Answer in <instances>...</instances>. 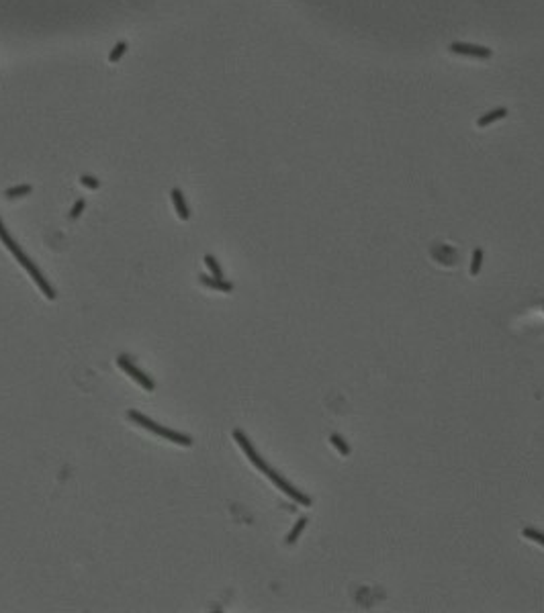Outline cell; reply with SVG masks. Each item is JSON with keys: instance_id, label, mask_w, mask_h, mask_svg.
<instances>
[{"instance_id": "1", "label": "cell", "mask_w": 544, "mask_h": 613, "mask_svg": "<svg viewBox=\"0 0 544 613\" xmlns=\"http://www.w3.org/2000/svg\"><path fill=\"white\" fill-rule=\"evenodd\" d=\"M127 417H129L131 421H135L137 425H141V427L149 429V432H152V434L166 438L168 442H174V444H178V446H191V444H193V440H191L189 436L180 434V432H174V429H168V427H162V425L154 423V421L149 419V417H145V415H141V413H137V411H129V413H127Z\"/></svg>"}, {"instance_id": "2", "label": "cell", "mask_w": 544, "mask_h": 613, "mask_svg": "<svg viewBox=\"0 0 544 613\" xmlns=\"http://www.w3.org/2000/svg\"><path fill=\"white\" fill-rule=\"evenodd\" d=\"M264 474H266V476H268L272 482H275V484H277V486L283 490V493L287 495V497H291V499H293V501H297L299 505H303V507H309V505H311V499H309L307 495L301 493V490H297V488H295V486H293L289 480H285V478H283V476H281L277 470H272L270 466H266Z\"/></svg>"}, {"instance_id": "3", "label": "cell", "mask_w": 544, "mask_h": 613, "mask_svg": "<svg viewBox=\"0 0 544 613\" xmlns=\"http://www.w3.org/2000/svg\"><path fill=\"white\" fill-rule=\"evenodd\" d=\"M117 364H119V368H121V370H123L125 374H129V376H131V378H133L135 382H139V384H141V386H143L145 390H149V392H152V390L156 388L154 380L149 378V376H145V374H143V372L139 370V368H137V366H135V364H133V362H131V360H129L127 356H119V358H117Z\"/></svg>"}, {"instance_id": "4", "label": "cell", "mask_w": 544, "mask_h": 613, "mask_svg": "<svg viewBox=\"0 0 544 613\" xmlns=\"http://www.w3.org/2000/svg\"><path fill=\"white\" fill-rule=\"evenodd\" d=\"M19 262H21V266H23V268H25L29 274H31V278L35 280V284L39 286V290H41V292H43V294H45L49 300H53V298H55V290H53V288H51V284H49V282L43 278V274L39 272V268H37V266H35L31 260H29L25 254L19 258Z\"/></svg>"}, {"instance_id": "5", "label": "cell", "mask_w": 544, "mask_h": 613, "mask_svg": "<svg viewBox=\"0 0 544 613\" xmlns=\"http://www.w3.org/2000/svg\"><path fill=\"white\" fill-rule=\"evenodd\" d=\"M233 440L237 442V446H239L241 450H244V454L248 456V460H250V462H252V464H254V466H256L258 470H262V472H264L268 464H266L264 460H262V456H260V454L256 452V448H254V446H252V442H250V440L246 438V434L241 432V429H235V432H233Z\"/></svg>"}, {"instance_id": "6", "label": "cell", "mask_w": 544, "mask_h": 613, "mask_svg": "<svg viewBox=\"0 0 544 613\" xmlns=\"http://www.w3.org/2000/svg\"><path fill=\"white\" fill-rule=\"evenodd\" d=\"M450 51H452V53H459V55L479 57V59H487V57H491V49H487V47H481V45L463 43V41L452 43V45H450Z\"/></svg>"}, {"instance_id": "7", "label": "cell", "mask_w": 544, "mask_h": 613, "mask_svg": "<svg viewBox=\"0 0 544 613\" xmlns=\"http://www.w3.org/2000/svg\"><path fill=\"white\" fill-rule=\"evenodd\" d=\"M0 241H3V243L7 245V248L11 250V254H13V256L17 258V260H19L21 256H23V250L19 248V243H17V241H15L13 237H11V233L7 231V227L3 225V221H0Z\"/></svg>"}, {"instance_id": "8", "label": "cell", "mask_w": 544, "mask_h": 613, "mask_svg": "<svg viewBox=\"0 0 544 613\" xmlns=\"http://www.w3.org/2000/svg\"><path fill=\"white\" fill-rule=\"evenodd\" d=\"M170 196H172V202H174V207H176V213H178V217L183 219V221H187L189 219V207H187V202H185V196H183V192H180L178 188H174L172 192H170Z\"/></svg>"}, {"instance_id": "9", "label": "cell", "mask_w": 544, "mask_h": 613, "mask_svg": "<svg viewBox=\"0 0 544 613\" xmlns=\"http://www.w3.org/2000/svg\"><path fill=\"white\" fill-rule=\"evenodd\" d=\"M507 115V109L505 107H499V109H493V111H489L487 115H483L479 121H477V125L479 127H489L491 123H495V121H499V119H503Z\"/></svg>"}, {"instance_id": "10", "label": "cell", "mask_w": 544, "mask_h": 613, "mask_svg": "<svg viewBox=\"0 0 544 613\" xmlns=\"http://www.w3.org/2000/svg\"><path fill=\"white\" fill-rule=\"evenodd\" d=\"M201 278V282L205 284V286H209V288H215V290H221V292H229L233 286L229 284V282H225L223 278H211V276H199Z\"/></svg>"}, {"instance_id": "11", "label": "cell", "mask_w": 544, "mask_h": 613, "mask_svg": "<svg viewBox=\"0 0 544 613\" xmlns=\"http://www.w3.org/2000/svg\"><path fill=\"white\" fill-rule=\"evenodd\" d=\"M29 192H31V186H29V184H21V186L9 188V190L5 192V196H7V198H19V196H27Z\"/></svg>"}, {"instance_id": "12", "label": "cell", "mask_w": 544, "mask_h": 613, "mask_svg": "<svg viewBox=\"0 0 544 613\" xmlns=\"http://www.w3.org/2000/svg\"><path fill=\"white\" fill-rule=\"evenodd\" d=\"M305 526H307V519H305V517H301V519L297 521V524H295V528L291 530V534H289L287 542H289V544H295V542H297V538L301 536V532L305 530Z\"/></svg>"}, {"instance_id": "13", "label": "cell", "mask_w": 544, "mask_h": 613, "mask_svg": "<svg viewBox=\"0 0 544 613\" xmlns=\"http://www.w3.org/2000/svg\"><path fill=\"white\" fill-rule=\"evenodd\" d=\"M329 442H331V446H336V448H338V452H340L342 456H348V454H350V448H348V444L344 442V438H342V436H338V434H331V436H329Z\"/></svg>"}, {"instance_id": "14", "label": "cell", "mask_w": 544, "mask_h": 613, "mask_svg": "<svg viewBox=\"0 0 544 613\" xmlns=\"http://www.w3.org/2000/svg\"><path fill=\"white\" fill-rule=\"evenodd\" d=\"M205 264H207V268L211 270V274H213L215 278H223V270H221V266L217 264V260L213 256H205Z\"/></svg>"}, {"instance_id": "15", "label": "cell", "mask_w": 544, "mask_h": 613, "mask_svg": "<svg viewBox=\"0 0 544 613\" xmlns=\"http://www.w3.org/2000/svg\"><path fill=\"white\" fill-rule=\"evenodd\" d=\"M522 536H524V538H528V540H534V542H536V544H540V546H544V534H542V532H538V530L524 528V530H522Z\"/></svg>"}, {"instance_id": "16", "label": "cell", "mask_w": 544, "mask_h": 613, "mask_svg": "<svg viewBox=\"0 0 544 613\" xmlns=\"http://www.w3.org/2000/svg\"><path fill=\"white\" fill-rule=\"evenodd\" d=\"M125 51H127V43H125V41H119V43L113 47V51H111V55H109V61H119L121 57H123Z\"/></svg>"}, {"instance_id": "17", "label": "cell", "mask_w": 544, "mask_h": 613, "mask_svg": "<svg viewBox=\"0 0 544 613\" xmlns=\"http://www.w3.org/2000/svg\"><path fill=\"white\" fill-rule=\"evenodd\" d=\"M481 262H483V252H481V250H475V252H473V262H471V274H473V276L479 274Z\"/></svg>"}, {"instance_id": "18", "label": "cell", "mask_w": 544, "mask_h": 613, "mask_svg": "<svg viewBox=\"0 0 544 613\" xmlns=\"http://www.w3.org/2000/svg\"><path fill=\"white\" fill-rule=\"evenodd\" d=\"M80 182L84 184L86 188H90V190H97L101 186V182L97 178H93V176H80Z\"/></svg>"}, {"instance_id": "19", "label": "cell", "mask_w": 544, "mask_h": 613, "mask_svg": "<svg viewBox=\"0 0 544 613\" xmlns=\"http://www.w3.org/2000/svg\"><path fill=\"white\" fill-rule=\"evenodd\" d=\"M84 211V200L82 198H78L76 202H74V207H72V211H70V217L72 219H78L80 217V213Z\"/></svg>"}]
</instances>
